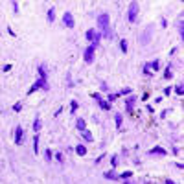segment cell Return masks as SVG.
<instances>
[{"mask_svg": "<svg viewBox=\"0 0 184 184\" xmlns=\"http://www.w3.org/2000/svg\"><path fill=\"white\" fill-rule=\"evenodd\" d=\"M138 11H140V7H138L136 2H131V4H129V9H127V20H129V22H136Z\"/></svg>", "mask_w": 184, "mask_h": 184, "instance_id": "1", "label": "cell"}, {"mask_svg": "<svg viewBox=\"0 0 184 184\" xmlns=\"http://www.w3.org/2000/svg\"><path fill=\"white\" fill-rule=\"evenodd\" d=\"M98 24H100V33L105 31V30H109L111 28V17H109V13H101L98 17Z\"/></svg>", "mask_w": 184, "mask_h": 184, "instance_id": "2", "label": "cell"}, {"mask_svg": "<svg viewBox=\"0 0 184 184\" xmlns=\"http://www.w3.org/2000/svg\"><path fill=\"white\" fill-rule=\"evenodd\" d=\"M96 48H98V46H94V44H90L89 48H85V52H83V61H85V63H92V61H94V52H96Z\"/></svg>", "mask_w": 184, "mask_h": 184, "instance_id": "3", "label": "cell"}, {"mask_svg": "<svg viewBox=\"0 0 184 184\" xmlns=\"http://www.w3.org/2000/svg\"><path fill=\"white\" fill-rule=\"evenodd\" d=\"M39 89H44V90H48V89H50V85H48L46 81L39 79V81H35L33 85H31V89L28 90V96H30V94H33V92H35V90H39Z\"/></svg>", "mask_w": 184, "mask_h": 184, "instance_id": "4", "label": "cell"}, {"mask_svg": "<svg viewBox=\"0 0 184 184\" xmlns=\"http://www.w3.org/2000/svg\"><path fill=\"white\" fill-rule=\"evenodd\" d=\"M22 142H24V129H22V125H17V129H15V144L22 146Z\"/></svg>", "mask_w": 184, "mask_h": 184, "instance_id": "5", "label": "cell"}, {"mask_svg": "<svg viewBox=\"0 0 184 184\" xmlns=\"http://www.w3.org/2000/svg\"><path fill=\"white\" fill-rule=\"evenodd\" d=\"M92 98H94L96 101H98V105L101 107V109H103V111H111V103H107V101H105V100L101 98V96H100L98 92H96V94H92Z\"/></svg>", "mask_w": 184, "mask_h": 184, "instance_id": "6", "label": "cell"}, {"mask_svg": "<svg viewBox=\"0 0 184 184\" xmlns=\"http://www.w3.org/2000/svg\"><path fill=\"white\" fill-rule=\"evenodd\" d=\"M63 24L67 26V28H74V26H75L74 17H72V13H70V11H67V13L63 15Z\"/></svg>", "mask_w": 184, "mask_h": 184, "instance_id": "7", "label": "cell"}, {"mask_svg": "<svg viewBox=\"0 0 184 184\" xmlns=\"http://www.w3.org/2000/svg\"><path fill=\"white\" fill-rule=\"evenodd\" d=\"M149 155H160V157H164V155H166V149L160 147V146H157V147H153V149L149 151Z\"/></svg>", "mask_w": 184, "mask_h": 184, "instance_id": "8", "label": "cell"}, {"mask_svg": "<svg viewBox=\"0 0 184 184\" xmlns=\"http://www.w3.org/2000/svg\"><path fill=\"white\" fill-rule=\"evenodd\" d=\"M147 68H151L153 72H158L162 67H160V59H155L153 63H147Z\"/></svg>", "mask_w": 184, "mask_h": 184, "instance_id": "9", "label": "cell"}, {"mask_svg": "<svg viewBox=\"0 0 184 184\" xmlns=\"http://www.w3.org/2000/svg\"><path fill=\"white\" fill-rule=\"evenodd\" d=\"M103 177H105V179H109V180H116V179H118V173H116L114 169H111V171H105V173H103Z\"/></svg>", "mask_w": 184, "mask_h": 184, "instance_id": "10", "label": "cell"}, {"mask_svg": "<svg viewBox=\"0 0 184 184\" xmlns=\"http://www.w3.org/2000/svg\"><path fill=\"white\" fill-rule=\"evenodd\" d=\"M151 31H153V28H147L146 33H142V37H140V42H142V44H147V42H149V33H151Z\"/></svg>", "mask_w": 184, "mask_h": 184, "instance_id": "11", "label": "cell"}, {"mask_svg": "<svg viewBox=\"0 0 184 184\" xmlns=\"http://www.w3.org/2000/svg\"><path fill=\"white\" fill-rule=\"evenodd\" d=\"M75 153H78L79 157H85V155H86V147H85V144H78V146H75Z\"/></svg>", "mask_w": 184, "mask_h": 184, "instance_id": "12", "label": "cell"}, {"mask_svg": "<svg viewBox=\"0 0 184 184\" xmlns=\"http://www.w3.org/2000/svg\"><path fill=\"white\" fill-rule=\"evenodd\" d=\"M81 134H83V140H85V142H94V136H92V133L89 131V129H85Z\"/></svg>", "mask_w": 184, "mask_h": 184, "instance_id": "13", "label": "cell"}, {"mask_svg": "<svg viewBox=\"0 0 184 184\" xmlns=\"http://www.w3.org/2000/svg\"><path fill=\"white\" fill-rule=\"evenodd\" d=\"M48 22H55V7H48Z\"/></svg>", "mask_w": 184, "mask_h": 184, "instance_id": "14", "label": "cell"}, {"mask_svg": "<svg viewBox=\"0 0 184 184\" xmlns=\"http://www.w3.org/2000/svg\"><path fill=\"white\" fill-rule=\"evenodd\" d=\"M75 127H78V129H79V131L83 133V131H85V129H86V122L83 120V118H78V122H75Z\"/></svg>", "mask_w": 184, "mask_h": 184, "instance_id": "15", "label": "cell"}, {"mask_svg": "<svg viewBox=\"0 0 184 184\" xmlns=\"http://www.w3.org/2000/svg\"><path fill=\"white\" fill-rule=\"evenodd\" d=\"M134 101H136V98H134V96H131V98H129V100L125 101V109H127V111H133V105H134Z\"/></svg>", "mask_w": 184, "mask_h": 184, "instance_id": "16", "label": "cell"}, {"mask_svg": "<svg viewBox=\"0 0 184 184\" xmlns=\"http://www.w3.org/2000/svg\"><path fill=\"white\" fill-rule=\"evenodd\" d=\"M37 72H39V78H41L42 81H46V79H48V78H46V70H44V67H42V64L37 68Z\"/></svg>", "mask_w": 184, "mask_h": 184, "instance_id": "17", "label": "cell"}, {"mask_svg": "<svg viewBox=\"0 0 184 184\" xmlns=\"http://www.w3.org/2000/svg\"><path fill=\"white\" fill-rule=\"evenodd\" d=\"M33 151H35V155H39V133L33 136Z\"/></svg>", "mask_w": 184, "mask_h": 184, "instance_id": "18", "label": "cell"}, {"mask_svg": "<svg viewBox=\"0 0 184 184\" xmlns=\"http://www.w3.org/2000/svg\"><path fill=\"white\" fill-rule=\"evenodd\" d=\"M120 50H122V53H127V52H129V46H127V41H125V39L120 41Z\"/></svg>", "mask_w": 184, "mask_h": 184, "instance_id": "19", "label": "cell"}, {"mask_svg": "<svg viewBox=\"0 0 184 184\" xmlns=\"http://www.w3.org/2000/svg\"><path fill=\"white\" fill-rule=\"evenodd\" d=\"M114 120H116V127L120 129V127H122V120H123L122 114H120V112H116V114H114Z\"/></svg>", "mask_w": 184, "mask_h": 184, "instance_id": "20", "label": "cell"}, {"mask_svg": "<svg viewBox=\"0 0 184 184\" xmlns=\"http://www.w3.org/2000/svg\"><path fill=\"white\" fill-rule=\"evenodd\" d=\"M171 67H173V64H168L166 70H164V78H166V79H171V75H173V74H171Z\"/></svg>", "mask_w": 184, "mask_h": 184, "instance_id": "21", "label": "cell"}, {"mask_svg": "<svg viewBox=\"0 0 184 184\" xmlns=\"http://www.w3.org/2000/svg\"><path fill=\"white\" fill-rule=\"evenodd\" d=\"M33 131H35V134L41 131V120H39V116L35 118V122H33Z\"/></svg>", "mask_w": 184, "mask_h": 184, "instance_id": "22", "label": "cell"}, {"mask_svg": "<svg viewBox=\"0 0 184 184\" xmlns=\"http://www.w3.org/2000/svg\"><path fill=\"white\" fill-rule=\"evenodd\" d=\"M116 100H118V94H109V96H107V103H112Z\"/></svg>", "mask_w": 184, "mask_h": 184, "instance_id": "23", "label": "cell"}, {"mask_svg": "<svg viewBox=\"0 0 184 184\" xmlns=\"http://www.w3.org/2000/svg\"><path fill=\"white\" fill-rule=\"evenodd\" d=\"M13 111H15V112H20V111H22V101H17V103L13 105Z\"/></svg>", "mask_w": 184, "mask_h": 184, "instance_id": "24", "label": "cell"}, {"mask_svg": "<svg viewBox=\"0 0 184 184\" xmlns=\"http://www.w3.org/2000/svg\"><path fill=\"white\" fill-rule=\"evenodd\" d=\"M44 158H46L48 162H50V160L53 158V153H52V151H50V149H46V151H44Z\"/></svg>", "mask_w": 184, "mask_h": 184, "instance_id": "25", "label": "cell"}, {"mask_svg": "<svg viewBox=\"0 0 184 184\" xmlns=\"http://www.w3.org/2000/svg\"><path fill=\"white\" fill-rule=\"evenodd\" d=\"M70 109H72L70 112H75V111H78V101H75V100H72V101H70Z\"/></svg>", "mask_w": 184, "mask_h": 184, "instance_id": "26", "label": "cell"}, {"mask_svg": "<svg viewBox=\"0 0 184 184\" xmlns=\"http://www.w3.org/2000/svg\"><path fill=\"white\" fill-rule=\"evenodd\" d=\"M175 92H177L179 96H182V94H184V90H182V85H177V86H175Z\"/></svg>", "mask_w": 184, "mask_h": 184, "instance_id": "27", "label": "cell"}, {"mask_svg": "<svg viewBox=\"0 0 184 184\" xmlns=\"http://www.w3.org/2000/svg\"><path fill=\"white\" fill-rule=\"evenodd\" d=\"M131 175H133V173H131V171H123V173H122V175H120V177H122V179H129V177H131Z\"/></svg>", "mask_w": 184, "mask_h": 184, "instance_id": "28", "label": "cell"}, {"mask_svg": "<svg viewBox=\"0 0 184 184\" xmlns=\"http://www.w3.org/2000/svg\"><path fill=\"white\" fill-rule=\"evenodd\" d=\"M142 72H144V75H149L151 72H149V68H147V63L144 64V68H142Z\"/></svg>", "mask_w": 184, "mask_h": 184, "instance_id": "29", "label": "cell"}, {"mask_svg": "<svg viewBox=\"0 0 184 184\" xmlns=\"http://www.w3.org/2000/svg\"><path fill=\"white\" fill-rule=\"evenodd\" d=\"M111 164H112V166H116V164H118V157H116V155H114V157H111Z\"/></svg>", "mask_w": 184, "mask_h": 184, "instance_id": "30", "label": "cell"}, {"mask_svg": "<svg viewBox=\"0 0 184 184\" xmlns=\"http://www.w3.org/2000/svg\"><path fill=\"white\" fill-rule=\"evenodd\" d=\"M122 94H131V89H123L120 94H118V96H122Z\"/></svg>", "mask_w": 184, "mask_h": 184, "instance_id": "31", "label": "cell"}, {"mask_svg": "<svg viewBox=\"0 0 184 184\" xmlns=\"http://www.w3.org/2000/svg\"><path fill=\"white\" fill-rule=\"evenodd\" d=\"M55 158H57L59 162H63V153H55Z\"/></svg>", "mask_w": 184, "mask_h": 184, "instance_id": "32", "label": "cell"}, {"mask_svg": "<svg viewBox=\"0 0 184 184\" xmlns=\"http://www.w3.org/2000/svg\"><path fill=\"white\" fill-rule=\"evenodd\" d=\"M13 11L18 13V4H17V2H13Z\"/></svg>", "mask_w": 184, "mask_h": 184, "instance_id": "33", "label": "cell"}, {"mask_svg": "<svg viewBox=\"0 0 184 184\" xmlns=\"http://www.w3.org/2000/svg\"><path fill=\"white\" fill-rule=\"evenodd\" d=\"M166 184H177V182H173V180L169 179V180H166Z\"/></svg>", "mask_w": 184, "mask_h": 184, "instance_id": "34", "label": "cell"}, {"mask_svg": "<svg viewBox=\"0 0 184 184\" xmlns=\"http://www.w3.org/2000/svg\"><path fill=\"white\" fill-rule=\"evenodd\" d=\"M123 184H131V182H129V180H127V182H123Z\"/></svg>", "mask_w": 184, "mask_h": 184, "instance_id": "35", "label": "cell"}]
</instances>
